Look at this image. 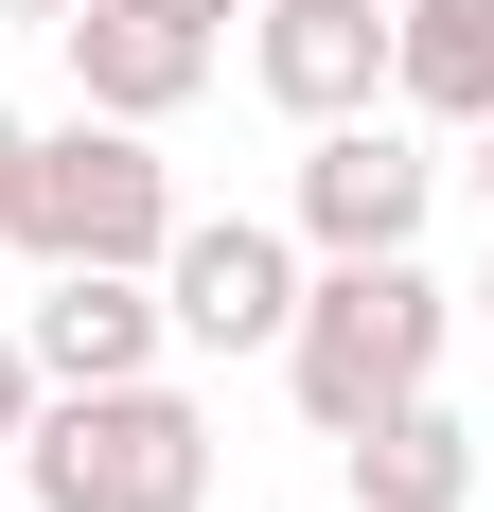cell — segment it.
I'll use <instances>...</instances> for the list:
<instances>
[{
    "instance_id": "1",
    "label": "cell",
    "mask_w": 494,
    "mask_h": 512,
    "mask_svg": "<svg viewBox=\"0 0 494 512\" xmlns=\"http://www.w3.org/2000/svg\"><path fill=\"white\" fill-rule=\"evenodd\" d=\"M442 336H459V301L424 283V248H318L300 265V318H283V389H300L318 442H353L371 407L442 389Z\"/></svg>"
},
{
    "instance_id": "2",
    "label": "cell",
    "mask_w": 494,
    "mask_h": 512,
    "mask_svg": "<svg viewBox=\"0 0 494 512\" xmlns=\"http://www.w3.org/2000/svg\"><path fill=\"white\" fill-rule=\"evenodd\" d=\"M0 477H18V512H212V407L159 389V371L36 389V424H18Z\"/></svg>"
},
{
    "instance_id": "3",
    "label": "cell",
    "mask_w": 494,
    "mask_h": 512,
    "mask_svg": "<svg viewBox=\"0 0 494 512\" xmlns=\"http://www.w3.org/2000/svg\"><path fill=\"white\" fill-rule=\"evenodd\" d=\"M159 230H177V159H159V124H18V159H0V248L18 265H159Z\"/></svg>"
},
{
    "instance_id": "4",
    "label": "cell",
    "mask_w": 494,
    "mask_h": 512,
    "mask_svg": "<svg viewBox=\"0 0 494 512\" xmlns=\"http://www.w3.org/2000/svg\"><path fill=\"white\" fill-rule=\"evenodd\" d=\"M142 283H159V318H177V354H283V318H300V230H265V212H177Z\"/></svg>"
},
{
    "instance_id": "5",
    "label": "cell",
    "mask_w": 494,
    "mask_h": 512,
    "mask_svg": "<svg viewBox=\"0 0 494 512\" xmlns=\"http://www.w3.org/2000/svg\"><path fill=\"white\" fill-rule=\"evenodd\" d=\"M424 212H442V159L406 142L389 106L300 124V248H424Z\"/></svg>"
},
{
    "instance_id": "6",
    "label": "cell",
    "mask_w": 494,
    "mask_h": 512,
    "mask_svg": "<svg viewBox=\"0 0 494 512\" xmlns=\"http://www.w3.org/2000/svg\"><path fill=\"white\" fill-rule=\"evenodd\" d=\"M247 89L283 106V124L389 106V0H247Z\"/></svg>"
},
{
    "instance_id": "7",
    "label": "cell",
    "mask_w": 494,
    "mask_h": 512,
    "mask_svg": "<svg viewBox=\"0 0 494 512\" xmlns=\"http://www.w3.org/2000/svg\"><path fill=\"white\" fill-rule=\"evenodd\" d=\"M18 354H36V389H124V371L177 354V318H159L142 265H53V301L18 318Z\"/></svg>"
},
{
    "instance_id": "8",
    "label": "cell",
    "mask_w": 494,
    "mask_h": 512,
    "mask_svg": "<svg viewBox=\"0 0 494 512\" xmlns=\"http://www.w3.org/2000/svg\"><path fill=\"white\" fill-rule=\"evenodd\" d=\"M53 53H71V106H106V124H177L212 89V36L195 18H142V0H71Z\"/></svg>"
},
{
    "instance_id": "9",
    "label": "cell",
    "mask_w": 494,
    "mask_h": 512,
    "mask_svg": "<svg viewBox=\"0 0 494 512\" xmlns=\"http://www.w3.org/2000/svg\"><path fill=\"white\" fill-rule=\"evenodd\" d=\"M336 460H353V512H459V495H477V424H459L442 389H406V407L353 424Z\"/></svg>"
},
{
    "instance_id": "10",
    "label": "cell",
    "mask_w": 494,
    "mask_h": 512,
    "mask_svg": "<svg viewBox=\"0 0 494 512\" xmlns=\"http://www.w3.org/2000/svg\"><path fill=\"white\" fill-rule=\"evenodd\" d=\"M389 106L406 124H494V0H389Z\"/></svg>"
},
{
    "instance_id": "11",
    "label": "cell",
    "mask_w": 494,
    "mask_h": 512,
    "mask_svg": "<svg viewBox=\"0 0 494 512\" xmlns=\"http://www.w3.org/2000/svg\"><path fill=\"white\" fill-rule=\"evenodd\" d=\"M18 424H36V354L0 336V460H18Z\"/></svg>"
},
{
    "instance_id": "12",
    "label": "cell",
    "mask_w": 494,
    "mask_h": 512,
    "mask_svg": "<svg viewBox=\"0 0 494 512\" xmlns=\"http://www.w3.org/2000/svg\"><path fill=\"white\" fill-rule=\"evenodd\" d=\"M142 18H195V36H230V18H247V0H142Z\"/></svg>"
},
{
    "instance_id": "13",
    "label": "cell",
    "mask_w": 494,
    "mask_h": 512,
    "mask_svg": "<svg viewBox=\"0 0 494 512\" xmlns=\"http://www.w3.org/2000/svg\"><path fill=\"white\" fill-rule=\"evenodd\" d=\"M0 18H36V36H53V18H71V0H0Z\"/></svg>"
},
{
    "instance_id": "14",
    "label": "cell",
    "mask_w": 494,
    "mask_h": 512,
    "mask_svg": "<svg viewBox=\"0 0 494 512\" xmlns=\"http://www.w3.org/2000/svg\"><path fill=\"white\" fill-rule=\"evenodd\" d=\"M477 195H494V124H477Z\"/></svg>"
},
{
    "instance_id": "15",
    "label": "cell",
    "mask_w": 494,
    "mask_h": 512,
    "mask_svg": "<svg viewBox=\"0 0 494 512\" xmlns=\"http://www.w3.org/2000/svg\"><path fill=\"white\" fill-rule=\"evenodd\" d=\"M0 159H18V106H0Z\"/></svg>"
},
{
    "instance_id": "16",
    "label": "cell",
    "mask_w": 494,
    "mask_h": 512,
    "mask_svg": "<svg viewBox=\"0 0 494 512\" xmlns=\"http://www.w3.org/2000/svg\"><path fill=\"white\" fill-rule=\"evenodd\" d=\"M477 318H494V265H477Z\"/></svg>"
},
{
    "instance_id": "17",
    "label": "cell",
    "mask_w": 494,
    "mask_h": 512,
    "mask_svg": "<svg viewBox=\"0 0 494 512\" xmlns=\"http://www.w3.org/2000/svg\"><path fill=\"white\" fill-rule=\"evenodd\" d=\"M0 512H18V477H0Z\"/></svg>"
},
{
    "instance_id": "18",
    "label": "cell",
    "mask_w": 494,
    "mask_h": 512,
    "mask_svg": "<svg viewBox=\"0 0 494 512\" xmlns=\"http://www.w3.org/2000/svg\"><path fill=\"white\" fill-rule=\"evenodd\" d=\"M336 512H353V495H336Z\"/></svg>"
}]
</instances>
